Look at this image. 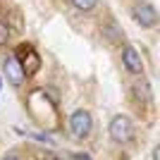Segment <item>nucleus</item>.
<instances>
[{"label":"nucleus","instance_id":"obj_10","mask_svg":"<svg viewBox=\"0 0 160 160\" xmlns=\"http://www.w3.org/2000/svg\"><path fill=\"white\" fill-rule=\"evenodd\" d=\"M0 160H19V158H17V155H14V153H7V155H2V158H0Z\"/></svg>","mask_w":160,"mask_h":160},{"label":"nucleus","instance_id":"obj_7","mask_svg":"<svg viewBox=\"0 0 160 160\" xmlns=\"http://www.w3.org/2000/svg\"><path fill=\"white\" fill-rule=\"evenodd\" d=\"M7 41H10V27L5 19H0V46H5Z\"/></svg>","mask_w":160,"mask_h":160},{"label":"nucleus","instance_id":"obj_1","mask_svg":"<svg viewBox=\"0 0 160 160\" xmlns=\"http://www.w3.org/2000/svg\"><path fill=\"white\" fill-rule=\"evenodd\" d=\"M108 136L115 141V143H129L134 136V124L127 115H115L110 124H108Z\"/></svg>","mask_w":160,"mask_h":160},{"label":"nucleus","instance_id":"obj_3","mask_svg":"<svg viewBox=\"0 0 160 160\" xmlns=\"http://www.w3.org/2000/svg\"><path fill=\"white\" fill-rule=\"evenodd\" d=\"M2 74H5V79L12 84L14 88H19L24 81H27V72H24V67H22V60L19 55L12 53L5 58V65H2Z\"/></svg>","mask_w":160,"mask_h":160},{"label":"nucleus","instance_id":"obj_9","mask_svg":"<svg viewBox=\"0 0 160 160\" xmlns=\"http://www.w3.org/2000/svg\"><path fill=\"white\" fill-rule=\"evenodd\" d=\"M74 160H91L86 153H74Z\"/></svg>","mask_w":160,"mask_h":160},{"label":"nucleus","instance_id":"obj_11","mask_svg":"<svg viewBox=\"0 0 160 160\" xmlns=\"http://www.w3.org/2000/svg\"><path fill=\"white\" fill-rule=\"evenodd\" d=\"M48 160H60V158H55V155H48Z\"/></svg>","mask_w":160,"mask_h":160},{"label":"nucleus","instance_id":"obj_6","mask_svg":"<svg viewBox=\"0 0 160 160\" xmlns=\"http://www.w3.org/2000/svg\"><path fill=\"white\" fill-rule=\"evenodd\" d=\"M72 5L81 12H91L96 5H98V0H72Z\"/></svg>","mask_w":160,"mask_h":160},{"label":"nucleus","instance_id":"obj_4","mask_svg":"<svg viewBox=\"0 0 160 160\" xmlns=\"http://www.w3.org/2000/svg\"><path fill=\"white\" fill-rule=\"evenodd\" d=\"M132 14H134V19H136V24L143 27V29H151V27L158 24V10L151 2H136Z\"/></svg>","mask_w":160,"mask_h":160},{"label":"nucleus","instance_id":"obj_5","mask_svg":"<svg viewBox=\"0 0 160 160\" xmlns=\"http://www.w3.org/2000/svg\"><path fill=\"white\" fill-rule=\"evenodd\" d=\"M122 65H124V69H127L129 74H141L143 72L141 55L136 53V48H132V46H124V50H122Z\"/></svg>","mask_w":160,"mask_h":160},{"label":"nucleus","instance_id":"obj_2","mask_svg":"<svg viewBox=\"0 0 160 160\" xmlns=\"http://www.w3.org/2000/svg\"><path fill=\"white\" fill-rule=\"evenodd\" d=\"M93 129V120H91V112L88 110H74L69 115V134H72L77 141H84Z\"/></svg>","mask_w":160,"mask_h":160},{"label":"nucleus","instance_id":"obj_8","mask_svg":"<svg viewBox=\"0 0 160 160\" xmlns=\"http://www.w3.org/2000/svg\"><path fill=\"white\" fill-rule=\"evenodd\" d=\"M136 91H139V96L143 100L151 98V84H146V81H141V84H136Z\"/></svg>","mask_w":160,"mask_h":160}]
</instances>
